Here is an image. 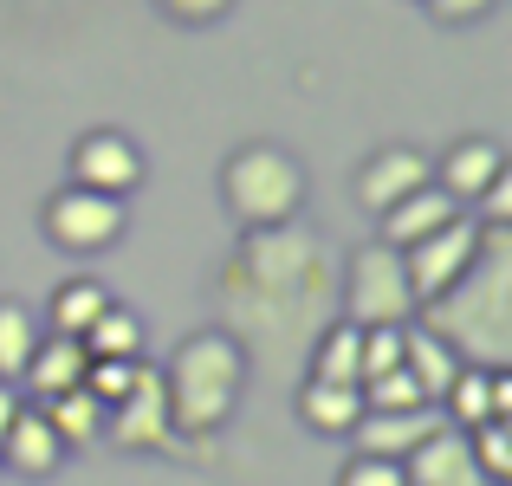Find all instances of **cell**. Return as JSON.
Segmentation results:
<instances>
[{"label":"cell","mask_w":512,"mask_h":486,"mask_svg":"<svg viewBox=\"0 0 512 486\" xmlns=\"http://www.w3.org/2000/svg\"><path fill=\"white\" fill-rule=\"evenodd\" d=\"M214 305L260 370H286L305 357L318 324L338 318V260L305 214L286 227H253L214 273Z\"/></svg>","instance_id":"cell-1"},{"label":"cell","mask_w":512,"mask_h":486,"mask_svg":"<svg viewBox=\"0 0 512 486\" xmlns=\"http://www.w3.org/2000/svg\"><path fill=\"white\" fill-rule=\"evenodd\" d=\"M415 318H422L461 363H480V370L512 363V227L480 221L474 266H467L441 299H428Z\"/></svg>","instance_id":"cell-2"},{"label":"cell","mask_w":512,"mask_h":486,"mask_svg":"<svg viewBox=\"0 0 512 486\" xmlns=\"http://www.w3.org/2000/svg\"><path fill=\"white\" fill-rule=\"evenodd\" d=\"M156 376H163V402H169L175 435L201 454L240 415V396L253 383V357L227 324H201V331H188L169 350V363Z\"/></svg>","instance_id":"cell-3"},{"label":"cell","mask_w":512,"mask_h":486,"mask_svg":"<svg viewBox=\"0 0 512 486\" xmlns=\"http://www.w3.org/2000/svg\"><path fill=\"white\" fill-rule=\"evenodd\" d=\"M305 201H312V175H305V162L286 150V143H240V150H227L221 162V208L234 214L240 234H253V227H286L305 214Z\"/></svg>","instance_id":"cell-4"},{"label":"cell","mask_w":512,"mask_h":486,"mask_svg":"<svg viewBox=\"0 0 512 486\" xmlns=\"http://www.w3.org/2000/svg\"><path fill=\"white\" fill-rule=\"evenodd\" d=\"M338 318H350L357 331H370V324H409L415 318V292H409V273H402L396 247H383V240H357V247L344 253Z\"/></svg>","instance_id":"cell-5"},{"label":"cell","mask_w":512,"mask_h":486,"mask_svg":"<svg viewBox=\"0 0 512 486\" xmlns=\"http://www.w3.org/2000/svg\"><path fill=\"white\" fill-rule=\"evenodd\" d=\"M130 214L117 195H98V188H52L46 201H39V234H46V247L72 253V260H98V253H111L117 240H124Z\"/></svg>","instance_id":"cell-6"},{"label":"cell","mask_w":512,"mask_h":486,"mask_svg":"<svg viewBox=\"0 0 512 486\" xmlns=\"http://www.w3.org/2000/svg\"><path fill=\"white\" fill-rule=\"evenodd\" d=\"M104 441H111V448H124V454H195L182 435H175V422H169V402H163V376H156V363H143L137 383H130V396L104 409Z\"/></svg>","instance_id":"cell-7"},{"label":"cell","mask_w":512,"mask_h":486,"mask_svg":"<svg viewBox=\"0 0 512 486\" xmlns=\"http://www.w3.org/2000/svg\"><path fill=\"white\" fill-rule=\"evenodd\" d=\"M65 169H72L65 182H78V188H98V195L130 201V195L143 188V175H150V162H143V150H137V137H130V130L98 124V130H85V137L72 143Z\"/></svg>","instance_id":"cell-8"},{"label":"cell","mask_w":512,"mask_h":486,"mask_svg":"<svg viewBox=\"0 0 512 486\" xmlns=\"http://www.w3.org/2000/svg\"><path fill=\"white\" fill-rule=\"evenodd\" d=\"M474 253H480V221H474V214H461V221H448L441 234L415 240V247L402 253V273H409L415 312H422L428 299H441V292H448L454 279L474 266Z\"/></svg>","instance_id":"cell-9"},{"label":"cell","mask_w":512,"mask_h":486,"mask_svg":"<svg viewBox=\"0 0 512 486\" xmlns=\"http://www.w3.org/2000/svg\"><path fill=\"white\" fill-rule=\"evenodd\" d=\"M422 182H435V175H428V156L415 150V143H383V150H370L357 162L350 195H357V208L383 214V208H396L402 195H415Z\"/></svg>","instance_id":"cell-10"},{"label":"cell","mask_w":512,"mask_h":486,"mask_svg":"<svg viewBox=\"0 0 512 486\" xmlns=\"http://www.w3.org/2000/svg\"><path fill=\"white\" fill-rule=\"evenodd\" d=\"M65 441H59V428L46 422V409L39 402H26L20 415H13V428H7V441H0V474H20V480H52L65 467Z\"/></svg>","instance_id":"cell-11"},{"label":"cell","mask_w":512,"mask_h":486,"mask_svg":"<svg viewBox=\"0 0 512 486\" xmlns=\"http://www.w3.org/2000/svg\"><path fill=\"white\" fill-rule=\"evenodd\" d=\"M428 175H435V188H448L461 208H474L480 188L506 175V143H493V137H454L441 156H428Z\"/></svg>","instance_id":"cell-12"},{"label":"cell","mask_w":512,"mask_h":486,"mask_svg":"<svg viewBox=\"0 0 512 486\" xmlns=\"http://www.w3.org/2000/svg\"><path fill=\"white\" fill-rule=\"evenodd\" d=\"M461 214H467V208L448 195V188L422 182L415 195H402L396 208H383V214H376V240H383V247H396V253H409L415 240L441 234V227H448V221H461Z\"/></svg>","instance_id":"cell-13"},{"label":"cell","mask_w":512,"mask_h":486,"mask_svg":"<svg viewBox=\"0 0 512 486\" xmlns=\"http://www.w3.org/2000/svg\"><path fill=\"white\" fill-rule=\"evenodd\" d=\"M85 370H91V350L78 344V337H65V331H46L33 344V357H26V370H20V396L26 402H52V396H65V389L85 383Z\"/></svg>","instance_id":"cell-14"},{"label":"cell","mask_w":512,"mask_h":486,"mask_svg":"<svg viewBox=\"0 0 512 486\" xmlns=\"http://www.w3.org/2000/svg\"><path fill=\"white\" fill-rule=\"evenodd\" d=\"M435 428H448V415H441L435 402H422V409H402V415H363V422L350 428V441H357V454H376V461L402 467Z\"/></svg>","instance_id":"cell-15"},{"label":"cell","mask_w":512,"mask_h":486,"mask_svg":"<svg viewBox=\"0 0 512 486\" xmlns=\"http://www.w3.org/2000/svg\"><path fill=\"white\" fill-rule=\"evenodd\" d=\"M292 409H299V422L312 428V435L350 441V428L363 422V389L357 383H318V376H305V383L292 389Z\"/></svg>","instance_id":"cell-16"},{"label":"cell","mask_w":512,"mask_h":486,"mask_svg":"<svg viewBox=\"0 0 512 486\" xmlns=\"http://www.w3.org/2000/svg\"><path fill=\"white\" fill-rule=\"evenodd\" d=\"M402 480L409 486H487L474 474V461H467V435L461 428H435V435L402 461Z\"/></svg>","instance_id":"cell-17"},{"label":"cell","mask_w":512,"mask_h":486,"mask_svg":"<svg viewBox=\"0 0 512 486\" xmlns=\"http://www.w3.org/2000/svg\"><path fill=\"white\" fill-rule=\"evenodd\" d=\"M402 370L422 383L428 402H441V396H448V383L461 376V357H454V350L441 344L422 318H409V324H402Z\"/></svg>","instance_id":"cell-18"},{"label":"cell","mask_w":512,"mask_h":486,"mask_svg":"<svg viewBox=\"0 0 512 486\" xmlns=\"http://www.w3.org/2000/svg\"><path fill=\"white\" fill-rule=\"evenodd\" d=\"M111 305V286H104L98 273H72L52 286L46 299V331H65V337H85V324Z\"/></svg>","instance_id":"cell-19"},{"label":"cell","mask_w":512,"mask_h":486,"mask_svg":"<svg viewBox=\"0 0 512 486\" xmlns=\"http://www.w3.org/2000/svg\"><path fill=\"white\" fill-rule=\"evenodd\" d=\"M357 324L350 318H325L318 324V337L305 344V376H318V383H357Z\"/></svg>","instance_id":"cell-20"},{"label":"cell","mask_w":512,"mask_h":486,"mask_svg":"<svg viewBox=\"0 0 512 486\" xmlns=\"http://www.w3.org/2000/svg\"><path fill=\"white\" fill-rule=\"evenodd\" d=\"M39 409H46V422L59 428L65 448H98V441H104V402L91 396L85 383L65 389V396H52V402H39Z\"/></svg>","instance_id":"cell-21"},{"label":"cell","mask_w":512,"mask_h":486,"mask_svg":"<svg viewBox=\"0 0 512 486\" xmlns=\"http://www.w3.org/2000/svg\"><path fill=\"white\" fill-rule=\"evenodd\" d=\"M46 337V324L26 299H0V383H20L26 357H33V344Z\"/></svg>","instance_id":"cell-22"},{"label":"cell","mask_w":512,"mask_h":486,"mask_svg":"<svg viewBox=\"0 0 512 486\" xmlns=\"http://www.w3.org/2000/svg\"><path fill=\"white\" fill-rule=\"evenodd\" d=\"M78 344L91 350V357H143V318L130 312V305H104L98 318L85 324V337H78Z\"/></svg>","instance_id":"cell-23"},{"label":"cell","mask_w":512,"mask_h":486,"mask_svg":"<svg viewBox=\"0 0 512 486\" xmlns=\"http://www.w3.org/2000/svg\"><path fill=\"white\" fill-rule=\"evenodd\" d=\"M441 415H448V428H480V422H493V402H487V370L480 363H461V376L448 383V396L435 402Z\"/></svg>","instance_id":"cell-24"},{"label":"cell","mask_w":512,"mask_h":486,"mask_svg":"<svg viewBox=\"0 0 512 486\" xmlns=\"http://www.w3.org/2000/svg\"><path fill=\"white\" fill-rule=\"evenodd\" d=\"M467 461L487 486H512V422H480L467 428Z\"/></svg>","instance_id":"cell-25"},{"label":"cell","mask_w":512,"mask_h":486,"mask_svg":"<svg viewBox=\"0 0 512 486\" xmlns=\"http://www.w3.org/2000/svg\"><path fill=\"white\" fill-rule=\"evenodd\" d=\"M363 389V415H402V409H422V383H415L409 370H383V376H370V383H357Z\"/></svg>","instance_id":"cell-26"},{"label":"cell","mask_w":512,"mask_h":486,"mask_svg":"<svg viewBox=\"0 0 512 486\" xmlns=\"http://www.w3.org/2000/svg\"><path fill=\"white\" fill-rule=\"evenodd\" d=\"M383 370H402V324H370L357 337V383H370Z\"/></svg>","instance_id":"cell-27"},{"label":"cell","mask_w":512,"mask_h":486,"mask_svg":"<svg viewBox=\"0 0 512 486\" xmlns=\"http://www.w3.org/2000/svg\"><path fill=\"white\" fill-rule=\"evenodd\" d=\"M137 370H143V357H91V370H85V389L104 402V409H111V402H124V396H130Z\"/></svg>","instance_id":"cell-28"},{"label":"cell","mask_w":512,"mask_h":486,"mask_svg":"<svg viewBox=\"0 0 512 486\" xmlns=\"http://www.w3.org/2000/svg\"><path fill=\"white\" fill-rule=\"evenodd\" d=\"M338 486H409L396 461H376V454H350L338 467Z\"/></svg>","instance_id":"cell-29"},{"label":"cell","mask_w":512,"mask_h":486,"mask_svg":"<svg viewBox=\"0 0 512 486\" xmlns=\"http://www.w3.org/2000/svg\"><path fill=\"white\" fill-rule=\"evenodd\" d=\"M156 13L175 26H214V20L234 13V0H156Z\"/></svg>","instance_id":"cell-30"},{"label":"cell","mask_w":512,"mask_h":486,"mask_svg":"<svg viewBox=\"0 0 512 486\" xmlns=\"http://www.w3.org/2000/svg\"><path fill=\"white\" fill-rule=\"evenodd\" d=\"M428 13H435L441 26H474V20H487L493 7H500V0H422Z\"/></svg>","instance_id":"cell-31"},{"label":"cell","mask_w":512,"mask_h":486,"mask_svg":"<svg viewBox=\"0 0 512 486\" xmlns=\"http://www.w3.org/2000/svg\"><path fill=\"white\" fill-rule=\"evenodd\" d=\"M26 409V396H20V383H0V441H7V428H13V415Z\"/></svg>","instance_id":"cell-32"}]
</instances>
